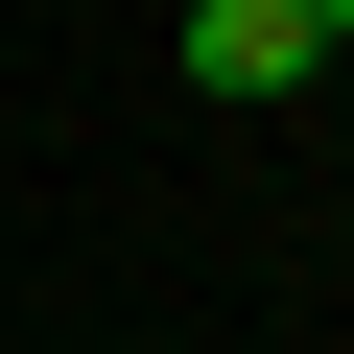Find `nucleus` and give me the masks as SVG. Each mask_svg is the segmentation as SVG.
Returning a JSON list of instances; mask_svg holds the SVG:
<instances>
[{
	"mask_svg": "<svg viewBox=\"0 0 354 354\" xmlns=\"http://www.w3.org/2000/svg\"><path fill=\"white\" fill-rule=\"evenodd\" d=\"M307 0H189V95H307Z\"/></svg>",
	"mask_w": 354,
	"mask_h": 354,
	"instance_id": "f257e3e1",
	"label": "nucleus"
},
{
	"mask_svg": "<svg viewBox=\"0 0 354 354\" xmlns=\"http://www.w3.org/2000/svg\"><path fill=\"white\" fill-rule=\"evenodd\" d=\"M307 48H354V0H307Z\"/></svg>",
	"mask_w": 354,
	"mask_h": 354,
	"instance_id": "f03ea898",
	"label": "nucleus"
}]
</instances>
